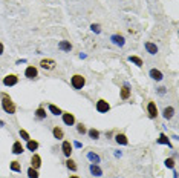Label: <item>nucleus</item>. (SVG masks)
Returning <instances> with one entry per match:
<instances>
[{"label":"nucleus","mask_w":179,"mask_h":178,"mask_svg":"<svg viewBox=\"0 0 179 178\" xmlns=\"http://www.w3.org/2000/svg\"><path fill=\"white\" fill-rule=\"evenodd\" d=\"M52 134H54V137H55L57 140H61V138L64 137V132H63V129H60L58 126H57V128H54Z\"/></svg>","instance_id":"obj_22"},{"label":"nucleus","mask_w":179,"mask_h":178,"mask_svg":"<svg viewBox=\"0 0 179 178\" xmlns=\"http://www.w3.org/2000/svg\"><path fill=\"white\" fill-rule=\"evenodd\" d=\"M130 97V88H129V83H124V86L121 88V98L122 100H127Z\"/></svg>","instance_id":"obj_18"},{"label":"nucleus","mask_w":179,"mask_h":178,"mask_svg":"<svg viewBox=\"0 0 179 178\" xmlns=\"http://www.w3.org/2000/svg\"><path fill=\"white\" fill-rule=\"evenodd\" d=\"M147 112H149V117L150 118H156V115H158V108H156V104L153 101H149L147 104Z\"/></svg>","instance_id":"obj_9"},{"label":"nucleus","mask_w":179,"mask_h":178,"mask_svg":"<svg viewBox=\"0 0 179 178\" xmlns=\"http://www.w3.org/2000/svg\"><path fill=\"white\" fill-rule=\"evenodd\" d=\"M87 134H89V137H91L92 140L100 138V132H98L96 129H89V131H87Z\"/></svg>","instance_id":"obj_29"},{"label":"nucleus","mask_w":179,"mask_h":178,"mask_svg":"<svg viewBox=\"0 0 179 178\" xmlns=\"http://www.w3.org/2000/svg\"><path fill=\"white\" fill-rule=\"evenodd\" d=\"M162 115H164L165 120H170L175 115V108H173V106H168V108H165L164 112H162Z\"/></svg>","instance_id":"obj_20"},{"label":"nucleus","mask_w":179,"mask_h":178,"mask_svg":"<svg viewBox=\"0 0 179 178\" xmlns=\"http://www.w3.org/2000/svg\"><path fill=\"white\" fill-rule=\"evenodd\" d=\"M87 158L91 160L92 163H95V164H98V163L101 161V158H100V155H96V154H93V152H89V154H87Z\"/></svg>","instance_id":"obj_24"},{"label":"nucleus","mask_w":179,"mask_h":178,"mask_svg":"<svg viewBox=\"0 0 179 178\" xmlns=\"http://www.w3.org/2000/svg\"><path fill=\"white\" fill-rule=\"evenodd\" d=\"M89 171H91V174L93 177H101L103 175V169L98 166V164H95V163H92L91 166H89Z\"/></svg>","instance_id":"obj_12"},{"label":"nucleus","mask_w":179,"mask_h":178,"mask_svg":"<svg viewBox=\"0 0 179 178\" xmlns=\"http://www.w3.org/2000/svg\"><path fill=\"white\" fill-rule=\"evenodd\" d=\"M149 74H150V77L153 78V80H156V82H161V80L164 78L162 72H161L159 69H155V68H153V69H150V72H149Z\"/></svg>","instance_id":"obj_13"},{"label":"nucleus","mask_w":179,"mask_h":178,"mask_svg":"<svg viewBox=\"0 0 179 178\" xmlns=\"http://www.w3.org/2000/svg\"><path fill=\"white\" fill-rule=\"evenodd\" d=\"M69 178H80V177H77V175H70Z\"/></svg>","instance_id":"obj_38"},{"label":"nucleus","mask_w":179,"mask_h":178,"mask_svg":"<svg viewBox=\"0 0 179 178\" xmlns=\"http://www.w3.org/2000/svg\"><path fill=\"white\" fill-rule=\"evenodd\" d=\"M144 48H146V51L149 52L150 55H156V54H158V51H159L156 44H155V43H151V42H146V43H144Z\"/></svg>","instance_id":"obj_7"},{"label":"nucleus","mask_w":179,"mask_h":178,"mask_svg":"<svg viewBox=\"0 0 179 178\" xmlns=\"http://www.w3.org/2000/svg\"><path fill=\"white\" fill-rule=\"evenodd\" d=\"M61 115H63V123L64 124H67V126H74L75 124V117L70 112H63Z\"/></svg>","instance_id":"obj_8"},{"label":"nucleus","mask_w":179,"mask_h":178,"mask_svg":"<svg viewBox=\"0 0 179 178\" xmlns=\"http://www.w3.org/2000/svg\"><path fill=\"white\" fill-rule=\"evenodd\" d=\"M165 92H167V88H164V86L158 88V94H161V95H162V94H165Z\"/></svg>","instance_id":"obj_35"},{"label":"nucleus","mask_w":179,"mask_h":178,"mask_svg":"<svg viewBox=\"0 0 179 178\" xmlns=\"http://www.w3.org/2000/svg\"><path fill=\"white\" fill-rule=\"evenodd\" d=\"M77 131H78V134H83V135H84V134L87 132V131H86V126H84L83 123H80V124H77Z\"/></svg>","instance_id":"obj_33"},{"label":"nucleus","mask_w":179,"mask_h":178,"mask_svg":"<svg viewBox=\"0 0 179 178\" xmlns=\"http://www.w3.org/2000/svg\"><path fill=\"white\" fill-rule=\"evenodd\" d=\"M156 141H158V144H165V146H168V147H173L172 143H170V140H168V137L165 135V134H161L159 138H158Z\"/></svg>","instance_id":"obj_19"},{"label":"nucleus","mask_w":179,"mask_h":178,"mask_svg":"<svg viewBox=\"0 0 179 178\" xmlns=\"http://www.w3.org/2000/svg\"><path fill=\"white\" fill-rule=\"evenodd\" d=\"M26 147H28V150H31V152H34V150L38 149V143L35 140H29L28 144H26Z\"/></svg>","instance_id":"obj_23"},{"label":"nucleus","mask_w":179,"mask_h":178,"mask_svg":"<svg viewBox=\"0 0 179 178\" xmlns=\"http://www.w3.org/2000/svg\"><path fill=\"white\" fill-rule=\"evenodd\" d=\"M91 29H92L95 34H100V32H101V26L98 25V23H92V25H91Z\"/></svg>","instance_id":"obj_32"},{"label":"nucleus","mask_w":179,"mask_h":178,"mask_svg":"<svg viewBox=\"0 0 179 178\" xmlns=\"http://www.w3.org/2000/svg\"><path fill=\"white\" fill-rule=\"evenodd\" d=\"M70 85H72L74 89L80 91V89H83V86L86 85V78L81 74H75V75H72V78H70Z\"/></svg>","instance_id":"obj_2"},{"label":"nucleus","mask_w":179,"mask_h":178,"mask_svg":"<svg viewBox=\"0 0 179 178\" xmlns=\"http://www.w3.org/2000/svg\"><path fill=\"white\" fill-rule=\"evenodd\" d=\"M110 42L113 44H116V46H124V44H126V39H124L122 35H120V34H113L110 37Z\"/></svg>","instance_id":"obj_5"},{"label":"nucleus","mask_w":179,"mask_h":178,"mask_svg":"<svg viewBox=\"0 0 179 178\" xmlns=\"http://www.w3.org/2000/svg\"><path fill=\"white\" fill-rule=\"evenodd\" d=\"M61 150H63L64 157H70L72 154V144H70V141H63V144H61Z\"/></svg>","instance_id":"obj_11"},{"label":"nucleus","mask_w":179,"mask_h":178,"mask_svg":"<svg viewBox=\"0 0 179 178\" xmlns=\"http://www.w3.org/2000/svg\"><path fill=\"white\" fill-rule=\"evenodd\" d=\"M74 146H75V147H83V144L80 143V141H75V143H74Z\"/></svg>","instance_id":"obj_36"},{"label":"nucleus","mask_w":179,"mask_h":178,"mask_svg":"<svg viewBox=\"0 0 179 178\" xmlns=\"http://www.w3.org/2000/svg\"><path fill=\"white\" fill-rule=\"evenodd\" d=\"M115 141L118 144H122V146H127L129 144V140H127V137L124 135V134H116V135H115Z\"/></svg>","instance_id":"obj_15"},{"label":"nucleus","mask_w":179,"mask_h":178,"mask_svg":"<svg viewBox=\"0 0 179 178\" xmlns=\"http://www.w3.org/2000/svg\"><path fill=\"white\" fill-rule=\"evenodd\" d=\"M165 166H167L168 169H173V167H175V160H173V158H167V160H165Z\"/></svg>","instance_id":"obj_34"},{"label":"nucleus","mask_w":179,"mask_h":178,"mask_svg":"<svg viewBox=\"0 0 179 178\" xmlns=\"http://www.w3.org/2000/svg\"><path fill=\"white\" fill-rule=\"evenodd\" d=\"M35 115H37V118H40V120H43V118H46V111H44V108H40L35 111Z\"/></svg>","instance_id":"obj_26"},{"label":"nucleus","mask_w":179,"mask_h":178,"mask_svg":"<svg viewBox=\"0 0 179 178\" xmlns=\"http://www.w3.org/2000/svg\"><path fill=\"white\" fill-rule=\"evenodd\" d=\"M66 167L69 169V171H74V172L77 171V164H75V161H74L72 158H69L67 161H66Z\"/></svg>","instance_id":"obj_28"},{"label":"nucleus","mask_w":179,"mask_h":178,"mask_svg":"<svg viewBox=\"0 0 179 178\" xmlns=\"http://www.w3.org/2000/svg\"><path fill=\"white\" fill-rule=\"evenodd\" d=\"M96 111L100 112V114H106V112H109L110 111V104L107 103L106 100H98L96 101Z\"/></svg>","instance_id":"obj_3"},{"label":"nucleus","mask_w":179,"mask_h":178,"mask_svg":"<svg viewBox=\"0 0 179 178\" xmlns=\"http://www.w3.org/2000/svg\"><path fill=\"white\" fill-rule=\"evenodd\" d=\"M9 169H11V171H14V172H22V164L19 161H12L11 166H9Z\"/></svg>","instance_id":"obj_27"},{"label":"nucleus","mask_w":179,"mask_h":178,"mask_svg":"<svg viewBox=\"0 0 179 178\" xmlns=\"http://www.w3.org/2000/svg\"><path fill=\"white\" fill-rule=\"evenodd\" d=\"M58 48H60L61 51H64V52H70V51H72V44H70L67 40H61V42L58 43Z\"/></svg>","instance_id":"obj_16"},{"label":"nucleus","mask_w":179,"mask_h":178,"mask_svg":"<svg viewBox=\"0 0 179 178\" xmlns=\"http://www.w3.org/2000/svg\"><path fill=\"white\" fill-rule=\"evenodd\" d=\"M129 61H132V63H135L138 68H141V66H142V60H141L139 57H136V55H130V57H129Z\"/></svg>","instance_id":"obj_25"},{"label":"nucleus","mask_w":179,"mask_h":178,"mask_svg":"<svg viewBox=\"0 0 179 178\" xmlns=\"http://www.w3.org/2000/svg\"><path fill=\"white\" fill-rule=\"evenodd\" d=\"M25 77H28V78H31V80L37 78V77H38L37 68H35V66H28V68H26V71H25Z\"/></svg>","instance_id":"obj_4"},{"label":"nucleus","mask_w":179,"mask_h":178,"mask_svg":"<svg viewBox=\"0 0 179 178\" xmlns=\"http://www.w3.org/2000/svg\"><path fill=\"white\" fill-rule=\"evenodd\" d=\"M2 97H3V100H2V108H3V111L6 114H9V115L15 114V104H14V101L8 95H5V94Z\"/></svg>","instance_id":"obj_1"},{"label":"nucleus","mask_w":179,"mask_h":178,"mask_svg":"<svg viewBox=\"0 0 179 178\" xmlns=\"http://www.w3.org/2000/svg\"><path fill=\"white\" fill-rule=\"evenodd\" d=\"M40 166H41V158H40V155L38 154H34L32 158H31V167L38 169Z\"/></svg>","instance_id":"obj_14"},{"label":"nucleus","mask_w":179,"mask_h":178,"mask_svg":"<svg viewBox=\"0 0 179 178\" xmlns=\"http://www.w3.org/2000/svg\"><path fill=\"white\" fill-rule=\"evenodd\" d=\"M17 82H19V78H17V75H14V74H9V75H6L3 78V85L5 86H15Z\"/></svg>","instance_id":"obj_6"},{"label":"nucleus","mask_w":179,"mask_h":178,"mask_svg":"<svg viewBox=\"0 0 179 178\" xmlns=\"http://www.w3.org/2000/svg\"><path fill=\"white\" fill-rule=\"evenodd\" d=\"M3 54V44H2V42H0V55Z\"/></svg>","instance_id":"obj_37"},{"label":"nucleus","mask_w":179,"mask_h":178,"mask_svg":"<svg viewBox=\"0 0 179 178\" xmlns=\"http://www.w3.org/2000/svg\"><path fill=\"white\" fill-rule=\"evenodd\" d=\"M19 134H20V137H22V138H23L25 141H29V140H31V137H29V134L26 132L25 129H20V131H19Z\"/></svg>","instance_id":"obj_31"},{"label":"nucleus","mask_w":179,"mask_h":178,"mask_svg":"<svg viewBox=\"0 0 179 178\" xmlns=\"http://www.w3.org/2000/svg\"><path fill=\"white\" fill-rule=\"evenodd\" d=\"M23 152H25V147L22 146V143H20V141H15V143L12 144V154L20 155V154H23Z\"/></svg>","instance_id":"obj_17"},{"label":"nucleus","mask_w":179,"mask_h":178,"mask_svg":"<svg viewBox=\"0 0 179 178\" xmlns=\"http://www.w3.org/2000/svg\"><path fill=\"white\" fill-rule=\"evenodd\" d=\"M28 177H29V178H38V172H37V169L29 167V169H28Z\"/></svg>","instance_id":"obj_30"},{"label":"nucleus","mask_w":179,"mask_h":178,"mask_svg":"<svg viewBox=\"0 0 179 178\" xmlns=\"http://www.w3.org/2000/svg\"><path fill=\"white\" fill-rule=\"evenodd\" d=\"M40 66L43 69H54V68H55V61H54L52 58H43L40 61Z\"/></svg>","instance_id":"obj_10"},{"label":"nucleus","mask_w":179,"mask_h":178,"mask_svg":"<svg viewBox=\"0 0 179 178\" xmlns=\"http://www.w3.org/2000/svg\"><path fill=\"white\" fill-rule=\"evenodd\" d=\"M48 108H49V112L52 115H61V114H63V111H61L58 106H55V104H49Z\"/></svg>","instance_id":"obj_21"}]
</instances>
